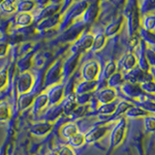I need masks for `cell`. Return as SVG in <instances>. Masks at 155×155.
Wrapping results in <instances>:
<instances>
[{
    "mask_svg": "<svg viewBox=\"0 0 155 155\" xmlns=\"http://www.w3.org/2000/svg\"><path fill=\"white\" fill-rule=\"evenodd\" d=\"M107 43V37L104 33H98L94 36L93 45H92L91 51H99L103 48Z\"/></svg>",
    "mask_w": 155,
    "mask_h": 155,
    "instance_id": "obj_27",
    "label": "cell"
},
{
    "mask_svg": "<svg viewBox=\"0 0 155 155\" xmlns=\"http://www.w3.org/2000/svg\"><path fill=\"white\" fill-rule=\"evenodd\" d=\"M137 106L149 114L155 113V102L151 100H140L139 103H137Z\"/></svg>",
    "mask_w": 155,
    "mask_h": 155,
    "instance_id": "obj_37",
    "label": "cell"
},
{
    "mask_svg": "<svg viewBox=\"0 0 155 155\" xmlns=\"http://www.w3.org/2000/svg\"><path fill=\"white\" fill-rule=\"evenodd\" d=\"M123 17H120L119 18L116 19L115 21L111 22L110 24H109L108 26L106 27L105 31H104V35L107 38L113 37L114 35H116L119 31L121 27H122V23H123Z\"/></svg>",
    "mask_w": 155,
    "mask_h": 155,
    "instance_id": "obj_20",
    "label": "cell"
},
{
    "mask_svg": "<svg viewBox=\"0 0 155 155\" xmlns=\"http://www.w3.org/2000/svg\"><path fill=\"white\" fill-rule=\"evenodd\" d=\"M0 155H7V147H6V145H4V147L1 148V150H0Z\"/></svg>",
    "mask_w": 155,
    "mask_h": 155,
    "instance_id": "obj_46",
    "label": "cell"
},
{
    "mask_svg": "<svg viewBox=\"0 0 155 155\" xmlns=\"http://www.w3.org/2000/svg\"><path fill=\"white\" fill-rule=\"evenodd\" d=\"M58 155H76L74 149H73L69 145H63L60 147V149L57 152Z\"/></svg>",
    "mask_w": 155,
    "mask_h": 155,
    "instance_id": "obj_43",
    "label": "cell"
},
{
    "mask_svg": "<svg viewBox=\"0 0 155 155\" xmlns=\"http://www.w3.org/2000/svg\"><path fill=\"white\" fill-rule=\"evenodd\" d=\"M109 129H110L109 125H107V124L96 126V127L91 129L89 132H87L84 135L85 143H94L96 142H98V140L103 139L107 135Z\"/></svg>",
    "mask_w": 155,
    "mask_h": 155,
    "instance_id": "obj_10",
    "label": "cell"
},
{
    "mask_svg": "<svg viewBox=\"0 0 155 155\" xmlns=\"http://www.w3.org/2000/svg\"><path fill=\"white\" fill-rule=\"evenodd\" d=\"M126 116L128 117H145V116L149 115V113L145 111L144 110H143L142 108H140L138 106H133L132 108H130L125 114Z\"/></svg>",
    "mask_w": 155,
    "mask_h": 155,
    "instance_id": "obj_32",
    "label": "cell"
},
{
    "mask_svg": "<svg viewBox=\"0 0 155 155\" xmlns=\"http://www.w3.org/2000/svg\"><path fill=\"white\" fill-rule=\"evenodd\" d=\"M11 108L7 102H0V122H6L11 117Z\"/></svg>",
    "mask_w": 155,
    "mask_h": 155,
    "instance_id": "obj_33",
    "label": "cell"
},
{
    "mask_svg": "<svg viewBox=\"0 0 155 155\" xmlns=\"http://www.w3.org/2000/svg\"><path fill=\"white\" fill-rule=\"evenodd\" d=\"M133 105L129 103V102H126V101H121L120 103L117 104V106H116V109L114 110V114L110 116V117L111 118H116V117H118V116L120 115H122V114H126V111H127L130 108H132Z\"/></svg>",
    "mask_w": 155,
    "mask_h": 155,
    "instance_id": "obj_29",
    "label": "cell"
},
{
    "mask_svg": "<svg viewBox=\"0 0 155 155\" xmlns=\"http://www.w3.org/2000/svg\"><path fill=\"white\" fill-rule=\"evenodd\" d=\"M62 64L63 62L61 59L55 61L51 67L47 71L45 79H44V84L45 86H51L59 84L60 80L62 79Z\"/></svg>",
    "mask_w": 155,
    "mask_h": 155,
    "instance_id": "obj_3",
    "label": "cell"
},
{
    "mask_svg": "<svg viewBox=\"0 0 155 155\" xmlns=\"http://www.w3.org/2000/svg\"><path fill=\"white\" fill-rule=\"evenodd\" d=\"M0 8L6 13H13L17 10L16 4L10 0H4V1L0 2Z\"/></svg>",
    "mask_w": 155,
    "mask_h": 155,
    "instance_id": "obj_41",
    "label": "cell"
},
{
    "mask_svg": "<svg viewBox=\"0 0 155 155\" xmlns=\"http://www.w3.org/2000/svg\"><path fill=\"white\" fill-rule=\"evenodd\" d=\"M140 27L148 31H153L155 29V14H147L140 21Z\"/></svg>",
    "mask_w": 155,
    "mask_h": 155,
    "instance_id": "obj_26",
    "label": "cell"
},
{
    "mask_svg": "<svg viewBox=\"0 0 155 155\" xmlns=\"http://www.w3.org/2000/svg\"><path fill=\"white\" fill-rule=\"evenodd\" d=\"M9 50V45L5 42H0V57L6 55V53Z\"/></svg>",
    "mask_w": 155,
    "mask_h": 155,
    "instance_id": "obj_44",
    "label": "cell"
},
{
    "mask_svg": "<svg viewBox=\"0 0 155 155\" xmlns=\"http://www.w3.org/2000/svg\"><path fill=\"white\" fill-rule=\"evenodd\" d=\"M126 127H127V121H126L125 117H120L116 124L114 125V127L113 128L110 135V151L114 148L123 142L125 133H126Z\"/></svg>",
    "mask_w": 155,
    "mask_h": 155,
    "instance_id": "obj_2",
    "label": "cell"
},
{
    "mask_svg": "<svg viewBox=\"0 0 155 155\" xmlns=\"http://www.w3.org/2000/svg\"><path fill=\"white\" fill-rule=\"evenodd\" d=\"M116 99V91L114 88L106 86L101 88L96 94V100L100 105H106L114 102Z\"/></svg>",
    "mask_w": 155,
    "mask_h": 155,
    "instance_id": "obj_14",
    "label": "cell"
},
{
    "mask_svg": "<svg viewBox=\"0 0 155 155\" xmlns=\"http://www.w3.org/2000/svg\"><path fill=\"white\" fill-rule=\"evenodd\" d=\"M94 36L90 33H82L80 38L75 41L74 45L72 46V53H79L82 54L84 52L91 50L92 45H93Z\"/></svg>",
    "mask_w": 155,
    "mask_h": 155,
    "instance_id": "obj_6",
    "label": "cell"
},
{
    "mask_svg": "<svg viewBox=\"0 0 155 155\" xmlns=\"http://www.w3.org/2000/svg\"><path fill=\"white\" fill-rule=\"evenodd\" d=\"M137 65H138V60L136 58L135 54L133 52H128L121 57V59L117 63V70L120 71L121 73L122 72L127 73L137 67Z\"/></svg>",
    "mask_w": 155,
    "mask_h": 155,
    "instance_id": "obj_12",
    "label": "cell"
},
{
    "mask_svg": "<svg viewBox=\"0 0 155 155\" xmlns=\"http://www.w3.org/2000/svg\"><path fill=\"white\" fill-rule=\"evenodd\" d=\"M99 12H100L99 2L88 3V6H87L84 13L81 16L82 22L84 24H91L95 22V21L99 16Z\"/></svg>",
    "mask_w": 155,
    "mask_h": 155,
    "instance_id": "obj_13",
    "label": "cell"
},
{
    "mask_svg": "<svg viewBox=\"0 0 155 155\" xmlns=\"http://www.w3.org/2000/svg\"><path fill=\"white\" fill-rule=\"evenodd\" d=\"M61 108H62V111L63 114L65 115H68V116H71L72 113L75 110V109L78 107V104L76 102V95L75 93L73 94H70L66 96L64 100L61 102Z\"/></svg>",
    "mask_w": 155,
    "mask_h": 155,
    "instance_id": "obj_17",
    "label": "cell"
},
{
    "mask_svg": "<svg viewBox=\"0 0 155 155\" xmlns=\"http://www.w3.org/2000/svg\"><path fill=\"white\" fill-rule=\"evenodd\" d=\"M100 74H101L100 64L95 60L86 62L81 69L82 81H98Z\"/></svg>",
    "mask_w": 155,
    "mask_h": 155,
    "instance_id": "obj_7",
    "label": "cell"
},
{
    "mask_svg": "<svg viewBox=\"0 0 155 155\" xmlns=\"http://www.w3.org/2000/svg\"><path fill=\"white\" fill-rule=\"evenodd\" d=\"M81 56V54H79V53H72V54L63 62L62 75L67 81L69 80L70 78H72L74 72L76 71L78 65H79Z\"/></svg>",
    "mask_w": 155,
    "mask_h": 155,
    "instance_id": "obj_9",
    "label": "cell"
},
{
    "mask_svg": "<svg viewBox=\"0 0 155 155\" xmlns=\"http://www.w3.org/2000/svg\"><path fill=\"white\" fill-rule=\"evenodd\" d=\"M47 95L48 103H51L52 106L60 105L65 98V85L59 82L57 84L50 86L47 91Z\"/></svg>",
    "mask_w": 155,
    "mask_h": 155,
    "instance_id": "obj_8",
    "label": "cell"
},
{
    "mask_svg": "<svg viewBox=\"0 0 155 155\" xmlns=\"http://www.w3.org/2000/svg\"><path fill=\"white\" fill-rule=\"evenodd\" d=\"M48 103V98L47 93H40L36 96L34 103L32 105V111L33 114H38L41 110H43L44 108H46V106Z\"/></svg>",
    "mask_w": 155,
    "mask_h": 155,
    "instance_id": "obj_19",
    "label": "cell"
},
{
    "mask_svg": "<svg viewBox=\"0 0 155 155\" xmlns=\"http://www.w3.org/2000/svg\"><path fill=\"white\" fill-rule=\"evenodd\" d=\"M35 6V2L30 1V0H25V1L18 2L16 5L17 11L18 13H29Z\"/></svg>",
    "mask_w": 155,
    "mask_h": 155,
    "instance_id": "obj_35",
    "label": "cell"
},
{
    "mask_svg": "<svg viewBox=\"0 0 155 155\" xmlns=\"http://www.w3.org/2000/svg\"><path fill=\"white\" fill-rule=\"evenodd\" d=\"M116 71H117V63L114 60L109 61L104 67V69L101 71L100 76L102 77V81L107 82V81H108Z\"/></svg>",
    "mask_w": 155,
    "mask_h": 155,
    "instance_id": "obj_22",
    "label": "cell"
},
{
    "mask_svg": "<svg viewBox=\"0 0 155 155\" xmlns=\"http://www.w3.org/2000/svg\"><path fill=\"white\" fill-rule=\"evenodd\" d=\"M121 90H122L123 93L129 97L131 99H142L143 97H145L144 92L143 89L140 88V84H130V82H124V84L121 85Z\"/></svg>",
    "mask_w": 155,
    "mask_h": 155,
    "instance_id": "obj_11",
    "label": "cell"
},
{
    "mask_svg": "<svg viewBox=\"0 0 155 155\" xmlns=\"http://www.w3.org/2000/svg\"><path fill=\"white\" fill-rule=\"evenodd\" d=\"M139 35L140 40L143 43L149 45V47H155V32L145 30L140 27L139 30Z\"/></svg>",
    "mask_w": 155,
    "mask_h": 155,
    "instance_id": "obj_25",
    "label": "cell"
},
{
    "mask_svg": "<svg viewBox=\"0 0 155 155\" xmlns=\"http://www.w3.org/2000/svg\"><path fill=\"white\" fill-rule=\"evenodd\" d=\"M123 18L128 22V34L130 38H133L136 33H139L140 28V13L139 3L136 1H128L123 10Z\"/></svg>",
    "mask_w": 155,
    "mask_h": 155,
    "instance_id": "obj_1",
    "label": "cell"
},
{
    "mask_svg": "<svg viewBox=\"0 0 155 155\" xmlns=\"http://www.w3.org/2000/svg\"><path fill=\"white\" fill-rule=\"evenodd\" d=\"M145 58L149 67L155 68V51L151 47H147L145 48Z\"/></svg>",
    "mask_w": 155,
    "mask_h": 155,
    "instance_id": "obj_38",
    "label": "cell"
},
{
    "mask_svg": "<svg viewBox=\"0 0 155 155\" xmlns=\"http://www.w3.org/2000/svg\"><path fill=\"white\" fill-rule=\"evenodd\" d=\"M36 93L35 92H27V93L18 95V106L19 110H24L28 109L29 107H31L34 103V100L36 98Z\"/></svg>",
    "mask_w": 155,
    "mask_h": 155,
    "instance_id": "obj_16",
    "label": "cell"
},
{
    "mask_svg": "<svg viewBox=\"0 0 155 155\" xmlns=\"http://www.w3.org/2000/svg\"><path fill=\"white\" fill-rule=\"evenodd\" d=\"M143 126L147 132H155V115H147L143 118Z\"/></svg>",
    "mask_w": 155,
    "mask_h": 155,
    "instance_id": "obj_36",
    "label": "cell"
},
{
    "mask_svg": "<svg viewBox=\"0 0 155 155\" xmlns=\"http://www.w3.org/2000/svg\"><path fill=\"white\" fill-rule=\"evenodd\" d=\"M8 80H9L8 70L3 69L0 71V91L6 87V85L8 84Z\"/></svg>",
    "mask_w": 155,
    "mask_h": 155,
    "instance_id": "obj_42",
    "label": "cell"
},
{
    "mask_svg": "<svg viewBox=\"0 0 155 155\" xmlns=\"http://www.w3.org/2000/svg\"><path fill=\"white\" fill-rule=\"evenodd\" d=\"M124 82L125 81H124L123 73H121L120 71H116L114 74L111 76L108 81H107V86L115 89V87L121 86Z\"/></svg>",
    "mask_w": 155,
    "mask_h": 155,
    "instance_id": "obj_24",
    "label": "cell"
},
{
    "mask_svg": "<svg viewBox=\"0 0 155 155\" xmlns=\"http://www.w3.org/2000/svg\"><path fill=\"white\" fill-rule=\"evenodd\" d=\"M98 86H99V81H82L75 87L74 93L77 95L92 93V92L95 91L96 89H98Z\"/></svg>",
    "mask_w": 155,
    "mask_h": 155,
    "instance_id": "obj_15",
    "label": "cell"
},
{
    "mask_svg": "<svg viewBox=\"0 0 155 155\" xmlns=\"http://www.w3.org/2000/svg\"><path fill=\"white\" fill-rule=\"evenodd\" d=\"M124 81L130 84H143L145 81H152V76L149 72H145L140 69V67H136L123 75Z\"/></svg>",
    "mask_w": 155,
    "mask_h": 155,
    "instance_id": "obj_5",
    "label": "cell"
},
{
    "mask_svg": "<svg viewBox=\"0 0 155 155\" xmlns=\"http://www.w3.org/2000/svg\"><path fill=\"white\" fill-rule=\"evenodd\" d=\"M35 78L29 71L21 72L17 81V92L18 95L30 92L35 85Z\"/></svg>",
    "mask_w": 155,
    "mask_h": 155,
    "instance_id": "obj_4",
    "label": "cell"
},
{
    "mask_svg": "<svg viewBox=\"0 0 155 155\" xmlns=\"http://www.w3.org/2000/svg\"><path fill=\"white\" fill-rule=\"evenodd\" d=\"M140 88L145 94H155V82L153 81H145L143 84H140Z\"/></svg>",
    "mask_w": 155,
    "mask_h": 155,
    "instance_id": "obj_40",
    "label": "cell"
},
{
    "mask_svg": "<svg viewBox=\"0 0 155 155\" xmlns=\"http://www.w3.org/2000/svg\"><path fill=\"white\" fill-rule=\"evenodd\" d=\"M85 143V138H84V134L82 133H78L77 135H75L74 137L71 138L69 140H68V145L71 147L72 148L75 147H81V145H84Z\"/></svg>",
    "mask_w": 155,
    "mask_h": 155,
    "instance_id": "obj_34",
    "label": "cell"
},
{
    "mask_svg": "<svg viewBox=\"0 0 155 155\" xmlns=\"http://www.w3.org/2000/svg\"><path fill=\"white\" fill-rule=\"evenodd\" d=\"M116 106L117 104L115 102H113V103L110 104H106V105H100L98 108H97V113L102 115H106V116H111L114 114V110L116 109Z\"/></svg>",
    "mask_w": 155,
    "mask_h": 155,
    "instance_id": "obj_28",
    "label": "cell"
},
{
    "mask_svg": "<svg viewBox=\"0 0 155 155\" xmlns=\"http://www.w3.org/2000/svg\"><path fill=\"white\" fill-rule=\"evenodd\" d=\"M151 48H153V51H155V47H151Z\"/></svg>",
    "mask_w": 155,
    "mask_h": 155,
    "instance_id": "obj_47",
    "label": "cell"
},
{
    "mask_svg": "<svg viewBox=\"0 0 155 155\" xmlns=\"http://www.w3.org/2000/svg\"><path fill=\"white\" fill-rule=\"evenodd\" d=\"M32 58H33V53L29 52V53H26L25 55L22 56L21 59L18 60V67L21 69V72L28 71V69L30 68V66L32 64Z\"/></svg>",
    "mask_w": 155,
    "mask_h": 155,
    "instance_id": "obj_30",
    "label": "cell"
},
{
    "mask_svg": "<svg viewBox=\"0 0 155 155\" xmlns=\"http://www.w3.org/2000/svg\"><path fill=\"white\" fill-rule=\"evenodd\" d=\"M149 73L152 76V81L155 82V68H150V69H149Z\"/></svg>",
    "mask_w": 155,
    "mask_h": 155,
    "instance_id": "obj_45",
    "label": "cell"
},
{
    "mask_svg": "<svg viewBox=\"0 0 155 155\" xmlns=\"http://www.w3.org/2000/svg\"><path fill=\"white\" fill-rule=\"evenodd\" d=\"M34 21V17L30 13H18L16 18V24L18 27H26Z\"/></svg>",
    "mask_w": 155,
    "mask_h": 155,
    "instance_id": "obj_23",
    "label": "cell"
},
{
    "mask_svg": "<svg viewBox=\"0 0 155 155\" xmlns=\"http://www.w3.org/2000/svg\"><path fill=\"white\" fill-rule=\"evenodd\" d=\"M87 110H88V105H84V106H78L75 109V110L73 111L71 116L73 118H80L84 116L87 113Z\"/></svg>",
    "mask_w": 155,
    "mask_h": 155,
    "instance_id": "obj_39",
    "label": "cell"
},
{
    "mask_svg": "<svg viewBox=\"0 0 155 155\" xmlns=\"http://www.w3.org/2000/svg\"><path fill=\"white\" fill-rule=\"evenodd\" d=\"M58 10H59V5H55V4L48 5V6L45 7L42 10V12L40 14V18L42 19L51 18L53 16H55L56 13L58 12Z\"/></svg>",
    "mask_w": 155,
    "mask_h": 155,
    "instance_id": "obj_31",
    "label": "cell"
},
{
    "mask_svg": "<svg viewBox=\"0 0 155 155\" xmlns=\"http://www.w3.org/2000/svg\"><path fill=\"white\" fill-rule=\"evenodd\" d=\"M78 133H79V129L75 123H66L60 128V135L68 140Z\"/></svg>",
    "mask_w": 155,
    "mask_h": 155,
    "instance_id": "obj_21",
    "label": "cell"
},
{
    "mask_svg": "<svg viewBox=\"0 0 155 155\" xmlns=\"http://www.w3.org/2000/svg\"><path fill=\"white\" fill-rule=\"evenodd\" d=\"M52 129V123L48 121H42V122L35 123L31 126L30 132L31 134L37 136V137H43L47 135Z\"/></svg>",
    "mask_w": 155,
    "mask_h": 155,
    "instance_id": "obj_18",
    "label": "cell"
}]
</instances>
